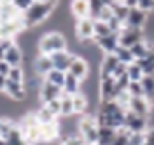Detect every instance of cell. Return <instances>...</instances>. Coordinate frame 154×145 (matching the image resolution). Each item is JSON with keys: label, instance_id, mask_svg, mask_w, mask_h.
<instances>
[{"label": "cell", "instance_id": "cell-1", "mask_svg": "<svg viewBox=\"0 0 154 145\" xmlns=\"http://www.w3.org/2000/svg\"><path fill=\"white\" fill-rule=\"evenodd\" d=\"M95 117L100 126L112 128V129H121L125 126L126 110L121 108L114 100H110V101H100Z\"/></svg>", "mask_w": 154, "mask_h": 145}, {"label": "cell", "instance_id": "cell-19", "mask_svg": "<svg viewBox=\"0 0 154 145\" xmlns=\"http://www.w3.org/2000/svg\"><path fill=\"white\" fill-rule=\"evenodd\" d=\"M70 14L77 21L91 18V9H89V2L88 0H70Z\"/></svg>", "mask_w": 154, "mask_h": 145}, {"label": "cell", "instance_id": "cell-56", "mask_svg": "<svg viewBox=\"0 0 154 145\" xmlns=\"http://www.w3.org/2000/svg\"><path fill=\"white\" fill-rule=\"evenodd\" d=\"M114 2H117V0H114Z\"/></svg>", "mask_w": 154, "mask_h": 145}, {"label": "cell", "instance_id": "cell-43", "mask_svg": "<svg viewBox=\"0 0 154 145\" xmlns=\"http://www.w3.org/2000/svg\"><path fill=\"white\" fill-rule=\"evenodd\" d=\"M145 143V133H130L128 145H144Z\"/></svg>", "mask_w": 154, "mask_h": 145}, {"label": "cell", "instance_id": "cell-52", "mask_svg": "<svg viewBox=\"0 0 154 145\" xmlns=\"http://www.w3.org/2000/svg\"><path fill=\"white\" fill-rule=\"evenodd\" d=\"M121 2L128 7H137V4H138V0H121Z\"/></svg>", "mask_w": 154, "mask_h": 145}, {"label": "cell", "instance_id": "cell-44", "mask_svg": "<svg viewBox=\"0 0 154 145\" xmlns=\"http://www.w3.org/2000/svg\"><path fill=\"white\" fill-rule=\"evenodd\" d=\"M112 16H114V12H112V5H105L103 9L100 11V14H98L96 21H103V23H107Z\"/></svg>", "mask_w": 154, "mask_h": 145}, {"label": "cell", "instance_id": "cell-4", "mask_svg": "<svg viewBox=\"0 0 154 145\" xmlns=\"http://www.w3.org/2000/svg\"><path fill=\"white\" fill-rule=\"evenodd\" d=\"M16 126L21 131L25 142L28 145H46L40 136V122L37 121L35 114H25L19 121H16Z\"/></svg>", "mask_w": 154, "mask_h": 145}, {"label": "cell", "instance_id": "cell-38", "mask_svg": "<svg viewBox=\"0 0 154 145\" xmlns=\"http://www.w3.org/2000/svg\"><path fill=\"white\" fill-rule=\"evenodd\" d=\"M114 101L121 107V108L128 110V108H130V101H131V95H130L128 91H121V93H117V96L114 98Z\"/></svg>", "mask_w": 154, "mask_h": 145}, {"label": "cell", "instance_id": "cell-35", "mask_svg": "<svg viewBox=\"0 0 154 145\" xmlns=\"http://www.w3.org/2000/svg\"><path fill=\"white\" fill-rule=\"evenodd\" d=\"M11 82H21V84H25V70L23 67H12L9 70V75H7Z\"/></svg>", "mask_w": 154, "mask_h": 145}, {"label": "cell", "instance_id": "cell-34", "mask_svg": "<svg viewBox=\"0 0 154 145\" xmlns=\"http://www.w3.org/2000/svg\"><path fill=\"white\" fill-rule=\"evenodd\" d=\"M140 84H142V87H144L145 98L149 100V98L154 95V75H144V79L140 80Z\"/></svg>", "mask_w": 154, "mask_h": 145}, {"label": "cell", "instance_id": "cell-24", "mask_svg": "<svg viewBox=\"0 0 154 145\" xmlns=\"http://www.w3.org/2000/svg\"><path fill=\"white\" fill-rule=\"evenodd\" d=\"M81 84H82V80H79L77 77H74L72 74H65V82H63V93L65 95H75L81 91Z\"/></svg>", "mask_w": 154, "mask_h": 145}, {"label": "cell", "instance_id": "cell-36", "mask_svg": "<svg viewBox=\"0 0 154 145\" xmlns=\"http://www.w3.org/2000/svg\"><path fill=\"white\" fill-rule=\"evenodd\" d=\"M137 63H138V67L142 68L144 75H154V59L151 56H147L144 59H138Z\"/></svg>", "mask_w": 154, "mask_h": 145}, {"label": "cell", "instance_id": "cell-47", "mask_svg": "<svg viewBox=\"0 0 154 145\" xmlns=\"http://www.w3.org/2000/svg\"><path fill=\"white\" fill-rule=\"evenodd\" d=\"M137 7L145 12H151V11H154V0H138Z\"/></svg>", "mask_w": 154, "mask_h": 145}, {"label": "cell", "instance_id": "cell-42", "mask_svg": "<svg viewBox=\"0 0 154 145\" xmlns=\"http://www.w3.org/2000/svg\"><path fill=\"white\" fill-rule=\"evenodd\" d=\"M126 91H128V93L131 95V98L145 96V95H144V87H142V84H140V82H130Z\"/></svg>", "mask_w": 154, "mask_h": 145}, {"label": "cell", "instance_id": "cell-39", "mask_svg": "<svg viewBox=\"0 0 154 145\" xmlns=\"http://www.w3.org/2000/svg\"><path fill=\"white\" fill-rule=\"evenodd\" d=\"M60 145H86V142L79 135H67V136H61Z\"/></svg>", "mask_w": 154, "mask_h": 145}, {"label": "cell", "instance_id": "cell-31", "mask_svg": "<svg viewBox=\"0 0 154 145\" xmlns=\"http://www.w3.org/2000/svg\"><path fill=\"white\" fill-rule=\"evenodd\" d=\"M65 74L67 72H60V70H51L48 75L44 77V80H48V82H51V84H54V86H60L61 89H63V82H65Z\"/></svg>", "mask_w": 154, "mask_h": 145}, {"label": "cell", "instance_id": "cell-54", "mask_svg": "<svg viewBox=\"0 0 154 145\" xmlns=\"http://www.w3.org/2000/svg\"><path fill=\"white\" fill-rule=\"evenodd\" d=\"M103 2H105V5H112L114 4V0H103Z\"/></svg>", "mask_w": 154, "mask_h": 145}, {"label": "cell", "instance_id": "cell-40", "mask_svg": "<svg viewBox=\"0 0 154 145\" xmlns=\"http://www.w3.org/2000/svg\"><path fill=\"white\" fill-rule=\"evenodd\" d=\"M128 136H130V131L126 129V128H121V129H117V133H116V138L112 145H128Z\"/></svg>", "mask_w": 154, "mask_h": 145}, {"label": "cell", "instance_id": "cell-6", "mask_svg": "<svg viewBox=\"0 0 154 145\" xmlns=\"http://www.w3.org/2000/svg\"><path fill=\"white\" fill-rule=\"evenodd\" d=\"M74 32H75L77 40H81L82 44H88V42L95 40V20H93V18L79 20L75 23Z\"/></svg>", "mask_w": 154, "mask_h": 145}, {"label": "cell", "instance_id": "cell-14", "mask_svg": "<svg viewBox=\"0 0 154 145\" xmlns=\"http://www.w3.org/2000/svg\"><path fill=\"white\" fill-rule=\"evenodd\" d=\"M4 61H5L11 68L12 67H23V61H25V51H23V46L19 44L18 40H16V42L5 51V54H4Z\"/></svg>", "mask_w": 154, "mask_h": 145}, {"label": "cell", "instance_id": "cell-27", "mask_svg": "<svg viewBox=\"0 0 154 145\" xmlns=\"http://www.w3.org/2000/svg\"><path fill=\"white\" fill-rule=\"evenodd\" d=\"M35 114V117H37V121L40 122V124H48V122H53V121H58V117L49 110L46 105H40L37 108V112H33Z\"/></svg>", "mask_w": 154, "mask_h": 145}, {"label": "cell", "instance_id": "cell-51", "mask_svg": "<svg viewBox=\"0 0 154 145\" xmlns=\"http://www.w3.org/2000/svg\"><path fill=\"white\" fill-rule=\"evenodd\" d=\"M5 86H7V77L0 75V93H5Z\"/></svg>", "mask_w": 154, "mask_h": 145}, {"label": "cell", "instance_id": "cell-37", "mask_svg": "<svg viewBox=\"0 0 154 145\" xmlns=\"http://www.w3.org/2000/svg\"><path fill=\"white\" fill-rule=\"evenodd\" d=\"M109 33H114V32H110L109 25H107V23H103V21H96L95 20V39L107 37Z\"/></svg>", "mask_w": 154, "mask_h": 145}, {"label": "cell", "instance_id": "cell-25", "mask_svg": "<svg viewBox=\"0 0 154 145\" xmlns=\"http://www.w3.org/2000/svg\"><path fill=\"white\" fill-rule=\"evenodd\" d=\"M116 133H117V129L105 128V126H100L96 145H112V142H114V138H116Z\"/></svg>", "mask_w": 154, "mask_h": 145}, {"label": "cell", "instance_id": "cell-13", "mask_svg": "<svg viewBox=\"0 0 154 145\" xmlns=\"http://www.w3.org/2000/svg\"><path fill=\"white\" fill-rule=\"evenodd\" d=\"M63 95V89L60 86H54L48 80H42V84L38 86V98L42 103H49L53 100H60Z\"/></svg>", "mask_w": 154, "mask_h": 145}, {"label": "cell", "instance_id": "cell-15", "mask_svg": "<svg viewBox=\"0 0 154 145\" xmlns=\"http://www.w3.org/2000/svg\"><path fill=\"white\" fill-rule=\"evenodd\" d=\"M77 54L74 53H70V51H60V53H54V54H51L49 58L53 61V68L54 70H60V72H68V68L72 65V61L75 59Z\"/></svg>", "mask_w": 154, "mask_h": 145}, {"label": "cell", "instance_id": "cell-33", "mask_svg": "<svg viewBox=\"0 0 154 145\" xmlns=\"http://www.w3.org/2000/svg\"><path fill=\"white\" fill-rule=\"evenodd\" d=\"M112 12H114V16L117 18V20L125 23L126 16H128V12H130V7H128V5H125L121 0H117V2H114V4H112Z\"/></svg>", "mask_w": 154, "mask_h": 145}, {"label": "cell", "instance_id": "cell-28", "mask_svg": "<svg viewBox=\"0 0 154 145\" xmlns=\"http://www.w3.org/2000/svg\"><path fill=\"white\" fill-rule=\"evenodd\" d=\"M60 107H61V114L60 117H70L74 116V103H72V95H61L60 98Z\"/></svg>", "mask_w": 154, "mask_h": 145}, {"label": "cell", "instance_id": "cell-45", "mask_svg": "<svg viewBox=\"0 0 154 145\" xmlns=\"http://www.w3.org/2000/svg\"><path fill=\"white\" fill-rule=\"evenodd\" d=\"M16 40H12V39H2L0 37V59H4V54H5V51L14 44Z\"/></svg>", "mask_w": 154, "mask_h": 145}, {"label": "cell", "instance_id": "cell-55", "mask_svg": "<svg viewBox=\"0 0 154 145\" xmlns=\"http://www.w3.org/2000/svg\"><path fill=\"white\" fill-rule=\"evenodd\" d=\"M0 145H7V143H5V140H2V138H0Z\"/></svg>", "mask_w": 154, "mask_h": 145}, {"label": "cell", "instance_id": "cell-29", "mask_svg": "<svg viewBox=\"0 0 154 145\" xmlns=\"http://www.w3.org/2000/svg\"><path fill=\"white\" fill-rule=\"evenodd\" d=\"M116 58L119 59V63H125V65H131L135 63V58L133 54H131V51L128 47H123V46H119V47L116 49Z\"/></svg>", "mask_w": 154, "mask_h": 145}, {"label": "cell", "instance_id": "cell-41", "mask_svg": "<svg viewBox=\"0 0 154 145\" xmlns=\"http://www.w3.org/2000/svg\"><path fill=\"white\" fill-rule=\"evenodd\" d=\"M88 2H89V9H91V18L96 20L98 14H100V11L105 7V2L103 0H88Z\"/></svg>", "mask_w": 154, "mask_h": 145}, {"label": "cell", "instance_id": "cell-23", "mask_svg": "<svg viewBox=\"0 0 154 145\" xmlns=\"http://www.w3.org/2000/svg\"><path fill=\"white\" fill-rule=\"evenodd\" d=\"M72 103H74V116H86L88 114V108H89V98L82 93V91H79L75 93L74 96H72Z\"/></svg>", "mask_w": 154, "mask_h": 145}, {"label": "cell", "instance_id": "cell-53", "mask_svg": "<svg viewBox=\"0 0 154 145\" xmlns=\"http://www.w3.org/2000/svg\"><path fill=\"white\" fill-rule=\"evenodd\" d=\"M149 103H151V108H152V112H154V95L149 98Z\"/></svg>", "mask_w": 154, "mask_h": 145}, {"label": "cell", "instance_id": "cell-32", "mask_svg": "<svg viewBox=\"0 0 154 145\" xmlns=\"http://www.w3.org/2000/svg\"><path fill=\"white\" fill-rule=\"evenodd\" d=\"M2 140H5V143L7 145H28L26 142H25V138H23V135H21V131L18 129V126H14V129L7 135V138H2Z\"/></svg>", "mask_w": 154, "mask_h": 145}, {"label": "cell", "instance_id": "cell-30", "mask_svg": "<svg viewBox=\"0 0 154 145\" xmlns=\"http://www.w3.org/2000/svg\"><path fill=\"white\" fill-rule=\"evenodd\" d=\"M126 75H128V79H130V82H140V80L144 79V72H142V68L138 67V63L135 61V63H131V65H128Z\"/></svg>", "mask_w": 154, "mask_h": 145}, {"label": "cell", "instance_id": "cell-18", "mask_svg": "<svg viewBox=\"0 0 154 145\" xmlns=\"http://www.w3.org/2000/svg\"><path fill=\"white\" fill-rule=\"evenodd\" d=\"M68 74H72L79 80H84L89 75V61L81 58V56H75V59L72 61V65L68 68Z\"/></svg>", "mask_w": 154, "mask_h": 145}, {"label": "cell", "instance_id": "cell-7", "mask_svg": "<svg viewBox=\"0 0 154 145\" xmlns=\"http://www.w3.org/2000/svg\"><path fill=\"white\" fill-rule=\"evenodd\" d=\"M25 30H26V26H25L23 16H19V18H16V20L4 21V23L0 25V37H2V39H12V40H16V37H18V35H21Z\"/></svg>", "mask_w": 154, "mask_h": 145}, {"label": "cell", "instance_id": "cell-5", "mask_svg": "<svg viewBox=\"0 0 154 145\" xmlns=\"http://www.w3.org/2000/svg\"><path fill=\"white\" fill-rule=\"evenodd\" d=\"M98 131H100V124H98L95 116L86 114V116H82L79 119V122H77V135L86 142V145H96Z\"/></svg>", "mask_w": 154, "mask_h": 145}, {"label": "cell", "instance_id": "cell-48", "mask_svg": "<svg viewBox=\"0 0 154 145\" xmlns=\"http://www.w3.org/2000/svg\"><path fill=\"white\" fill-rule=\"evenodd\" d=\"M11 2H12V4H14V5L21 11V12H25V11L28 9V7L33 4V2H35V0H11Z\"/></svg>", "mask_w": 154, "mask_h": 145}, {"label": "cell", "instance_id": "cell-8", "mask_svg": "<svg viewBox=\"0 0 154 145\" xmlns=\"http://www.w3.org/2000/svg\"><path fill=\"white\" fill-rule=\"evenodd\" d=\"M117 35H119V46L128 47V49H131L135 44H138V42H142V40L145 39L144 37V30L130 28V26H123Z\"/></svg>", "mask_w": 154, "mask_h": 145}, {"label": "cell", "instance_id": "cell-11", "mask_svg": "<svg viewBox=\"0 0 154 145\" xmlns=\"http://www.w3.org/2000/svg\"><path fill=\"white\" fill-rule=\"evenodd\" d=\"M147 21H149V12L138 9V7H130V12H128L126 21H125V26L144 30L145 25H147Z\"/></svg>", "mask_w": 154, "mask_h": 145}, {"label": "cell", "instance_id": "cell-10", "mask_svg": "<svg viewBox=\"0 0 154 145\" xmlns=\"http://www.w3.org/2000/svg\"><path fill=\"white\" fill-rule=\"evenodd\" d=\"M117 93H119V89H117L114 77H100V82H98L100 101H110L117 96Z\"/></svg>", "mask_w": 154, "mask_h": 145}, {"label": "cell", "instance_id": "cell-20", "mask_svg": "<svg viewBox=\"0 0 154 145\" xmlns=\"http://www.w3.org/2000/svg\"><path fill=\"white\" fill-rule=\"evenodd\" d=\"M5 95L14 100V101H21L26 98V86L21 82H11L7 79V86H5Z\"/></svg>", "mask_w": 154, "mask_h": 145}, {"label": "cell", "instance_id": "cell-26", "mask_svg": "<svg viewBox=\"0 0 154 145\" xmlns=\"http://www.w3.org/2000/svg\"><path fill=\"white\" fill-rule=\"evenodd\" d=\"M131 51V54H133L135 61H138V59H144L149 56V53H151V42H147V40H142V42H138V44H135L133 47L130 49Z\"/></svg>", "mask_w": 154, "mask_h": 145}, {"label": "cell", "instance_id": "cell-9", "mask_svg": "<svg viewBox=\"0 0 154 145\" xmlns=\"http://www.w3.org/2000/svg\"><path fill=\"white\" fill-rule=\"evenodd\" d=\"M130 133H145L149 129V117H142L137 116L133 112L126 110V117H125V126Z\"/></svg>", "mask_w": 154, "mask_h": 145}, {"label": "cell", "instance_id": "cell-16", "mask_svg": "<svg viewBox=\"0 0 154 145\" xmlns=\"http://www.w3.org/2000/svg\"><path fill=\"white\" fill-rule=\"evenodd\" d=\"M95 44L103 54H114L116 49L119 47V35L117 33H109L107 37L95 39Z\"/></svg>", "mask_w": 154, "mask_h": 145}, {"label": "cell", "instance_id": "cell-2", "mask_svg": "<svg viewBox=\"0 0 154 145\" xmlns=\"http://www.w3.org/2000/svg\"><path fill=\"white\" fill-rule=\"evenodd\" d=\"M56 5H58V2H51V0H35L28 9L21 14L26 30L42 25V23L54 12Z\"/></svg>", "mask_w": 154, "mask_h": 145}, {"label": "cell", "instance_id": "cell-17", "mask_svg": "<svg viewBox=\"0 0 154 145\" xmlns=\"http://www.w3.org/2000/svg\"><path fill=\"white\" fill-rule=\"evenodd\" d=\"M130 112H133L137 116H142V117H151L152 114V108H151V103L145 96H138V98H131L130 101Z\"/></svg>", "mask_w": 154, "mask_h": 145}, {"label": "cell", "instance_id": "cell-50", "mask_svg": "<svg viewBox=\"0 0 154 145\" xmlns=\"http://www.w3.org/2000/svg\"><path fill=\"white\" fill-rule=\"evenodd\" d=\"M9 70H11L9 65H7L4 59H0V75H5V77H7V75H9Z\"/></svg>", "mask_w": 154, "mask_h": 145}, {"label": "cell", "instance_id": "cell-22", "mask_svg": "<svg viewBox=\"0 0 154 145\" xmlns=\"http://www.w3.org/2000/svg\"><path fill=\"white\" fill-rule=\"evenodd\" d=\"M33 70H35V74H37L38 77L44 79L53 70V61H51V58L46 56V54H38L37 58H35V61H33Z\"/></svg>", "mask_w": 154, "mask_h": 145}, {"label": "cell", "instance_id": "cell-49", "mask_svg": "<svg viewBox=\"0 0 154 145\" xmlns=\"http://www.w3.org/2000/svg\"><path fill=\"white\" fill-rule=\"evenodd\" d=\"M144 145H154V126H149L145 131V143Z\"/></svg>", "mask_w": 154, "mask_h": 145}, {"label": "cell", "instance_id": "cell-12", "mask_svg": "<svg viewBox=\"0 0 154 145\" xmlns=\"http://www.w3.org/2000/svg\"><path fill=\"white\" fill-rule=\"evenodd\" d=\"M40 136H42V142L46 145L61 140V124H60V121L40 124Z\"/></svg>", "mask_w": 154, "mask_h": 145}, {"label": "cell", "instance_id": "cell-21", "mask_svg": "<svg viewBox=\"0 0 154 145\" xmlns=\"http://www.w3.org/2000/svg\"><path fill=\"white\" fill-rule=\"evenodd\" d=\"M117 65H119V59L116 58V54H103L100 61V77H112Z\"/></svg>", "mask_w": 154, "mask_h": 145}, {"label": "cell", "instance_id": "cell-3", "mask_svg": "<svg viewBox=\"0 0 154 145\" xmlns=\"http://www.w3.org/2000/svg\"><path fill=\"white\" fill-rule=\"evenodd\" d=\"M37 47H38V54L51 56V54L60 53V51H67L68 42L63 32L53 30V32H48V33L40 35V39L37 42Z\"/></svg>", "mask_w": 154, "mask_h": 145}, {"label": "cell", "instance_id": "cell-46", "mask_svg": "<svg viewBox=\"0 0 154 145\" xmlns=\"http://www.w3.org/2000/svg\"><path fill=\"white\" fill-rule=\"evenodd\" d=\"M42 105H46L54 114L56 117H60V114H61V107H60V100H53V101H49V103H42Z\"/></svg>", "mask_w": 154, "mask_h": 145}]
</instances>
